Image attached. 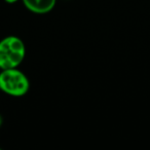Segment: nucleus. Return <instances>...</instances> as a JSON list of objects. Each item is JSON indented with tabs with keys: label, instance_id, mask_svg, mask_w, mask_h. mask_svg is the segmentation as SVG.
I'll return each mask as SVG.
<instances>
[{
	"label": "nucleus",
	"instance_id": "1",
	"mask_svg": "<svg viewBox=\"0 0 150 150\" xmlns=\"http://www.w3.org/2000/svg\"><path fill=\"white\" fill-rule=\"evenodd\" d=\"M26 46L17 36H7L0 41V69L17 68L25 59Z\"/></svg>",
	"mask_w": 150,
	"mask_h": 150
},
{
	"label": "nucleus",
	"instance_id": "2",
	"mask_svg": "<svg viewBox=\"0 0 150 150\" xmlns=\"http://www.w3.org/2000/svg\"><path fill=\"white\" fill-rule=\"evenodd\" d=\"M30 88L28 77L18 68L3 69L0 72V91L11 97H23Z\"/></svg>",
	"mask_w": 150,
	"mask_h": 150
},
{
	"label": "nucleus",
	"instance_id": "3",
	"mask_svg": "<svg viewBox=\"0 0 150 150\" xmlns=\"http://www.w3.org/2000/svg\"><path fill=\"white\" fill-rule=\"evenodd\" d=\"M28 11L36 15L48 13L54 9L57 0H22Z\"/></svg>",
	"mask_w": 150,
	"mask_h": 150
},
{
	"label": "nucleus",
	"instance_id": "4",
	"mask_svg": "<svg viewBox=\"0 0 150 150\" xmlns=\"http://www.w3.org/2000/svg\"><path fill=\"white\" fill-rule=\"evenodd\" d=\"M4 1H5L6 3H8V4H13V3L18 2L19 0H4Z\"/></svg>",
	"mask_w": 150,
	"mask_h": 150
},
{
	"label": "nucleus",
	"instance_id": "5",
	"mask_svg": "<svg viewBox=\"0 0 150 150\" xmlns=\"http://www.w3.org/2000/svg\"><path fill=\"white\" fill-rule=\"evenodd\" d=\"M2 123H3V118H2V115L0 114V127L2 125Z\"/></svg>",
	"mask_w": 150,
	"mask_h": 150
}]
</instances>
